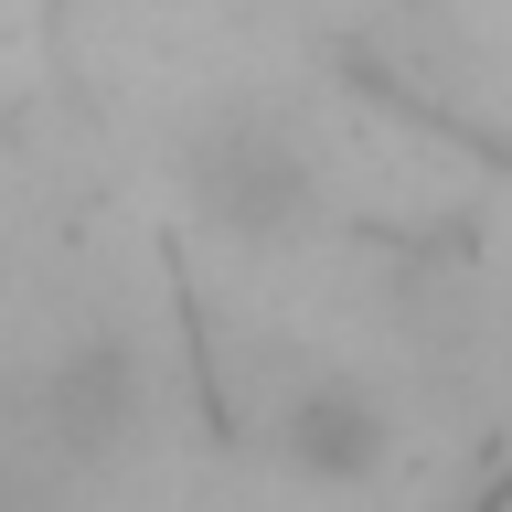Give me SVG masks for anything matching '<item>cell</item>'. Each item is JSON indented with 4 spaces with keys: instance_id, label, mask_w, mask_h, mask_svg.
Listing matches in <instances>:
<instances>
[{
    "instance_id": "cell-2",
    "label": "cell",
    "mask_w": 512,
    "mask_h": 512,
    "mask_svg": "<svg viewBox=\"0 0 512 512\" xmlns=\"http://www.w3.org/2000/svg\"><path fill=\"white\" fill-rule=\"evenodd\" d=\"M288 459H310V470H374L384 459V416L352 395V384H320L288 406Z\"/></svg>"
},
{
    "instance_id": "cell-1",
    "label": "cell",
    "mask_w": 512,
    "mask_h": 512,
    "mask_svg": "<svg viewBox=\"0 0 512 512\" xmlns=\"http://www.w3.org/2000/svg\"><path fill=\"white\" fill-rule=\"evenodd\" d=\"M192 192H203V214L235 224V235H288V224L310 214V171H299V150H288L278 128H224V139H203Z\"/></svg>"
}]
</instances>
